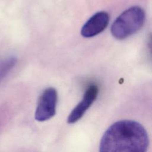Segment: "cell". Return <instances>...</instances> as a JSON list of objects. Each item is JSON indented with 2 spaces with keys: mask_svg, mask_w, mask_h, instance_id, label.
<instances>
[{
  "mask_svg": "<svg viewBox=\"0 0 152 152\" xmlns=\"http://www.w3.org/2000/svg\"><path fill=\"white\" fill-rule=\"evenodd\" d=\"M149 144L146 130L131 120L117 121L104 133L99 152H146Z\"/></svg>",
  "mask_w": 152,
  "mask_h": 152,
  "instance_id": "6da1fadb",
  "label": "cell"
},
{
  "mask_svg": "<svg viewBox=\"0 0 152 152\" xmlns=\"http://www.w3.org/2000/svg\"><path fill=\"white\" fill-rule=\"evenodd\" d=\"M145 18V12L141 7H130L114 21L111 26V33L117 39H126L141 28Z\"/></svg>",
  "mask_w": 152,
  "mask_h": 152,
  "instance_id": "7a4b0ae2",
  "label": "cell"
},
{
  "mask_svg": "<svg viewBox=\"0 0 152 152\" xmlns=\"http://www.w3.org/2000/svg\"><path fill=\"white\" fill-rule=\"evenodd\" d=\"M58 93L55 88H46L39 97L35 112V119L38 121H45L50 119L56 113Z\"/></svg>",
  "mask_w": 152,
  "mask_h": 152,
  "instance_id": "3957f363",
  "label": "cell"
},
{
  "mask_svg": "<svg viewBox=\"0 0 152 152\" xmlns=\"http://www.w3.org/2000/svg\"><path fill=\"white\" fill-rule=\"evenodd\" d=\"M109 15L106 11H99L92 15L83 25L81 30L82 36L87 38L94 37L107 27Z\"/></svg>",
  "mask_w": 152,
  "mask_h": 152,
  "instance_id": "277c9868",
  "label": "cell"
},
{
  "mask_svg": "<svg viewBox=\"0 0 152 152\" xmlns=\"http://www.w3.org/2000/svg\"><path fill=\"white\" fill-rule=\"evenodd\" d=\"M99 93V88L96 84L90 85L86 90L82 100L74 108L69 115L67 122L74 124L80 120L86 110L96 99Z\"/></svg>",
  "mask_w": 152,
  "mask_h": 152,
  "instance_id": "5b68a950",
  "label": "cell"
},
{
  "mask_svg": "<svg viewBox=\"0 0 152 152\" xmlns=\"http://www.w3.org/2000/svg\"><path fill=\"white\" fill-rule=\"evenodd\" d=\"M17 59L9 56L0 60V83L15 65Z\"/></svg>",
  "mask_w": 152,
  "mask_h": 152,
  "instance_id": "8992f818",
  "label": "cell"
}]
</instances>
